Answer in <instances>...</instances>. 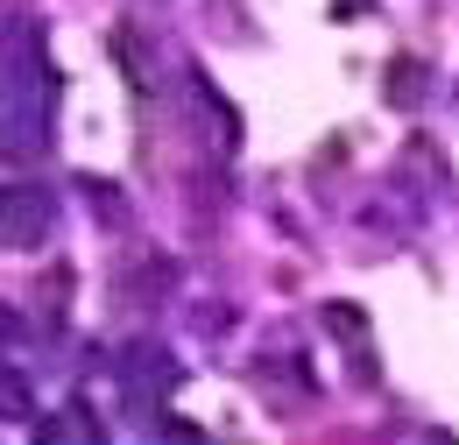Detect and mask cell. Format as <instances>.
<instances>
[{"instance_id": "6da1fadb", "label": "cell", "mask_w": 459, "mask_h": 445, "mask_svg": "<svg viewBox=\"0 0 459 445\" xmlns=\"http://www.w3.org/2000/svg\"><path fill=\"white\" fill-rule=\"evenodd\" d=\"M389 71H396V78H389V100H396V107H410V100L424 92V78H417V64H389Z\"/></svg>"}]
</instances>
